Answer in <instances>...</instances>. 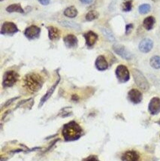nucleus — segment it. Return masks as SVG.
<instances>
[{
	"label": "nucleus",
	"mask_w": 160,
	"mask_h": 161,
	"mask_svg": "<svg viewBox=\"0 0 160 161\" xmlns=\"http://www.w3.org/2000/svg\"><path fill=\"white\" fill-rule=\"evenodd\" d=\"M82 130L78 124L75 121L68 123L64 126L62 134L65 139L67 141L75 140L81 136Z\"/></svg>",
	"instance_id": "obj_1"
},
{
	"label": "nucleus",
	"mask_w": 160,
	"mask_h": 161,
	"mask_svg": "<svg viewBox=\"0 0 160 161\" xmlns=\"http://www.w3.org/2000/svg\"><path fill=\"white\" fill-rule=\"evenodd\" d=\"M25 85L29 91L35 92L41 87L43 84L42 78L39 74L30 73L25 78Z\"/></svg>",
	"instance_id": "obj_2"
},
{
	"label": "nucleus",
	"mask_w": 160,
	"mask_h": 161,
	"mask_svg": "<svg viewBox=\"0 0 160 161\" xmlns=\"http://www.w3.org/2000/svg\"><path fill=\"white\" fill-rule=\"evenodd\" d=\"M132 75L134 78L135 82L143 91H147L149 89V83H148L147 78L144 77L140 71L138 69H132Z\"/></svg>",
	"instance_id": "obj_3"
},
{
	"label": "nucleus",
	"mask_w": 160,
	"mask_h": 161,
	"mask_svg": "<svg viewBox=\"0 0 160 161\" xmlns=\"http://www.w3.org/2000/svg\"><path fill=\"white\" fill-rule=\"evenodd\" d=\"M116 75L120 83L127 82L130 78V75L128 68L124 65H120L116 69Z\"/></svg>",
	"instance_id": "obj_4"
},
{
	"label": "nucleus",
	"mask_w": 160,
	"mask_h": 161,
	"mask_svg": "<svg viewBox=\"0 0 160 161\" xmlns=\"http://www.w3.org/2000/svg\"><path fill=\"white\" fill-rule=\"evenodd\" d=\"M18 79V75L14 71H8L5 75L3 79V86L5 87H11L16 83Z\"/></svg>",
	"instance_id": "obj_5"
},
{
	"label": "nucleus",
	"mask_w": 160,
	"mask_h": 161,
	"mask_svg": "<svg viewBox=\"0 0 160 161\" xmlns=\"http://www.w3.org/2000/svg\"><path fill=\"white\" fill-rule=\"evenodd\" d=\"M18 31V28L12 22H5L1 28V34H3V35L11 36L14 35Z\"/></svg>",
	"instance_id": "obj_6"
},
{
	"label": "nucleus",
	"mask_w": 160,
	"mask_h": 161,
	"mask_svg": "<svg viewBox=\"0 0 160 161\" xmlns=\"http://www.w3.org/2000/svg\"><path fill=\"white\" fill-rule=\"evenodd\" d=\"M113 50L117 54L123 57L125 60H131L132 59V54L123 45H119V44H115L113 45Z\"/></svg>",
	"instance_id": "obj_7"
},
{
	"label": "nucleus",
	"mask_w": 160,
	"mask_h": 161,
	"mask_svg": "<svg viewBox=\"0 0 160 161\" xmlns=\"http://www.w3.org/2000/svg\"><path fill=\"white\" fill-rule=\"evenodd\" d=\"M40 32H41V30L39 26L32 25L26 29L24 31V36L29 39H34L39 37Z\"/></svg>",
	"instance_id": "obj_8"
},
{
	"label": "nucleus",
	"mask_w": 160,
	"mask_h": 161,
	"mask_svg": "<svg viewBox=\"0 0 160 161\" xmlns=\"http://www.w3.org/2000/svg\"><path fill=\"white\" fill-rule=\"evenodd\" d=\"M148 109L150 114L153 115L159 114L160 112V99L158 97H153L150 102Z\"/></svg>",
	"instance_id": "obj_9"
},
{
	"label": "nucleus",
	"mask_w": 160,
	"mask_h": 161,
	"mask_svg": "<svg viewBox=\"0 0 160 161\" xmlns=\"http://www.w3.org/2000/svg\"><path fill=\"white\" fill-rule=\"evenodd\" d=\"M129 99L134 104H138L142 100V93L138 90L132 89L128 93Z\"/></svg>",
	"instance_id": "obj_10"
},
{
	"label": "nucleus",
	"mask_w": 160,
	"mask_h": 161,
	"mask_svg": "<svg viewBox=\"0 0 160 161\" xmlns=\"http://www.w3.org/2000/svg\"><path fill=\"white\" fill-rule=\"evenodd\" d=\"M153 47V42L150 39H144L139 44V50L143 53H148Z\"/></svg>",
	"instance_id": "obj_11"
},
{
	"label": "nucleus",
	"mask_w": 160,
	"mask_h": 161,
	"mask_svg": "<svg viewBox=\"0 0 160 161\" xmlns=\"http://www.w3.org/2000/svg\"><path fill=\"white\" fill-rule=\"evenodd\" d=\"M88 47H93L98 40V35L93 31H89L83 35Z\"/></svg>",
	"instance_id": "obj_12"
},
{
	"label": "nucleus",
	"mask_w": 160,
	"mask_h": 161,
	"mask_svg": "<svg viewBox=\"0 0 160 161\" xmlns=\"http://www.w3.org/2000/svg\"><path fill=\"white\" fill-rule=\"evenodd\" d=\"M121 158L123 161H139L140 157L136 151H128L123 154Z\"/></svg>",
	"instance_id": "obj_13"
},
{
	"label": "nucleus",
	"mask_w": 160,
	"mask_h": 161,
	"mask_svg": "<svg viewBox=\"0 0 160 161\" xmlns=\"http://www.w3.org/2000/svg\"><path fill=\"white\" fill-rule=\"evenodd\" d=\"M64 42L66 47L71 48V47H76L77 45V42H77V39L75 36L70 34V35L66 36L64 38Z\"/></svg>",
	"instance_id": "obj_14"
},
{
	"label": "nucleus",
	"mask_w": 160,
	"mask_h": 161,
	"mask_svg": "<svg viewBox=\"0 0 160 161\" xmlns=\"http://www.w3.org/2000/svg\"><path fill=\"white\" fill-rule=\"evenodd\" d=\"M96 67L100 71H104L108 69V64L104 56H99L96 60Z\"/></svg>",
	"instance_id": "obj_15"
},
{
	"label": "nucleus",
	"mask_w": 160,
	"mask_h": 161,
	"mask_svg": "<svg viewBox=\"0 0 160 161\" xmlns=\"http://www.w3.org/2000/svg\"><path fill=\"white\" fill-rule=\"evenodd\" d=\"M47 30H48V36L51 40L55 41L60 38V31L58 28L55 27V26H48Z\"/></svg>",
	"instance_id": "obj_16"
},
{
	"label": "nucleus",
	"mask_w": 160,
	"mask_h": 161,
	"mask_svg": "<svg viewBox=\"0 0 160 161\" xmlns=\"http://www.w3.org/2000/svg\"><path fill=\"white\" fill-rule=\"evenodd\" d=\"M155 22V18H154L153 17H147V18H146L144 20V21H143V26H144V27L147 30H151L153 28Z\"/></svg>",
	"instance_id": "obj_17"
},
{
	"label": "nucleus",
	"mask_w": 160,
	"mask_h": 161,
	"mask_svg": "<svg viewBox=\"0 0 160 161\" xmlns=\"http://www.w3.org/2000/svg\"><path fill=\"white\" fill-rule=\"evenodd\" d=\"M6 11L9 13L18 12V13H21V14H24V9L22 8L20 4H13V5H9V6L7 7Z\"/></svg>",
	"instance_id": "obj_18"
},
{
	"label": "nucleus",
	"mask_w": 160,
	"mask_h": 161,
	"mask_svg": "<svg viewBox=\"0 0 160 161\" xmlns=\"http://www.w3.org/2000/svg\"><path fill=\"white\" fill-rule=\"evenodd\" d=\"M64 14L65 16L68 17V18H75V17L77 15V9L75 8V7L70 6L67 8L64 11Z\"/></svg>",
	"instance_id": "obj_19"
},
{
	"label": "nucleus",
	"mask_w": 160,
	"mask_h": 161,
	"mask_svg": "<svg viewBox=\"0 0 160 161\" xmlns=\"http://www.w3.org/2000/svg\"><path fill=\"white\" fill-rule=\"evenodd\" d=\"M150 66L156 69H160V57L159 56H154L150 59Z\"/></svg>",
	"instance_id": "obj_20"
},
{
	"label": "nucleus",
	"mask_w": 160,
	"mask_h": 161,
	"mask_svg": "<svg viewBox=\"0 0 160 161\" xmlns=\"http://www.w3.org/2000/svg\"><path fill=\"white\" fill-rule=\"evenodd\" d=\"M58 83H59V80H57V81L56 82V84H55L54 85H53V87H51L50 90H49L48 92H47V93H46V94L45 95V97H44L43 98L41 99V103H40V105H41V104H43V103H45V102L46 101L47 99H49V98H50V97H51V95H52V93H53V91H54L55 88H56V86H57V84H58Z\"/></svg>",
	"instance_id": "obj_21"
},
{
	"label": "nucleus",
	"mask_w": 160,
	"mask_h": 161,
	"mask_svg": "<svg viewBox=\"0 0 160 161\" xmlns=\"http://www.w3.org/2000/svg\"><path fill=\"white\" fill-rule=\"evenodd\" d=\"M60 24L63 26L69 27L71 29H73V30H81V26H80L79 25L76 24L75 23L69 22V21H62V22H60Z\"/></svg>",
	"instance_id": "obj_22"
},
{
	"label": "nucleus",
	"mask_w": 160,
	"mask_h": 161,
	"mask_svg": "<svg viewBox=\"0 0 160 161\" xmlns=\"http://www.w3.org/2000/svg\"><path fill=\"white\" fill-rule=\"evenodd\" d=\"M99 16V14L98 11H90L87 13V15H86V20L88 21H92L98 18Z\"/></svg>",
	"instance_id": "obj_23"
},
{
	"label": "nucleus",
	"mask_w": 160,
	"mask_h": 161,
	"mask_svg": "<svg viewBox=\"0 0 160 161\" xmlns=\"http://www.w3.org/2000/svg\"><path fill=\"white\" fill-rule=\"evenodd\" d=\"M150 8H151V7H150L149 4H143V5H141L140 6H139L138 11L141 14H144L149 12L150 11Z\"/></svg>",
	"instance_id": "obj_24"
},
{
	"label": "nucleus",
	"mask_w": 160,
	"mask_h": 161,
	"mask_svg": "<svg viewBox=\"0 0 160 161\" xmlns=\"http://www.w3.org/2000/svg\"><path fill=\"white\" fill-rule=\"evenodd\" d=\"M132 0H127L125 1L123 4V11H129L132 10Z\"/></svg>",
	"instance_id": "obj_25"
},
{
	"label": "nucleus",
	"mask_w": 160,
	"mask_h": 161,
	"mask_svg": "<svg viewBox=\"0 0 160 161\" xmlns=\"http://www.w3.org/2000/svg\"><path fill=\"white\" fill-rule=\"evenodd\" d=\"M102 31L103 32L104 36H105L106 37L110 40V41H114V40H115V38H114L113 33H112L109 30H107V29H102Z\"/></svg>",
	"instance_id": "obj_26"
},
{
	"label": "nucleus",
	"mask_w": 160,
	"mask_h": 161,
	"mask_svg": "<svg viewBox=\"0 0 160 161\" xmlns=\"http://www.w3.org/2000/svg\"><path fill=\"white\" fill-rule=\"evenodd\" d=\"M133 29V24H129L128 25H126V26H125V34H128L130 33L131 32H132Z\"/></svg>",
	"instance_id": "obj_27"
},
{
	"label": "nucleus",
	"mask_w": 160,
	"mask_h": 161,
	"mask_svg": "<svg viewBox=\"0 0 160 161\" xmlns=\"http://www.w3.org/2000/svg\"><path fill=\"white\" fill-rule=\"evenodd\" d=\"M38 1H39V3L41 4V5H47L49 3H50L51 0H38Z\"/></svg>",
	"instance_id": "obj_28"
},
{
	"label": "nucleus",
	"mask_w": 160,
	"mask_h": 161,
	"mask_svg": "<svg viewBox=\"0 0 160 161\" xmlns=\"http://www.w3.org/2000/svg\"><path fill=\"white\" fill-rule=\"evenodd\" d=\"M80 1H81V3L83 4H89V3H92L93 0H80Z\"/></svg>",
	"instance_id": "obj_29"
},
{
	"label": "nucleus",
	"mask_w": 160,
	"mask_h": 161,
	"mask_svg": "<svg viewBox=\"0 0 160 161\" xmlns=\"http://www.w3.org/2000/svg\"><path fill=\"white\" fill-rule=\"evenodd\" d=\"M87 161H99V160H97V159H96V158H89V160H87Z\"/></svg>",
	"instance_id": "obj_30"
},
{
	"label": "nucleus",
	"mask_w": 160,
	"mask_h": 161,
	"mask_svg": "<svg viewBox=\"0 0 160 161\" xmlns=\"http://www.w3.org/2000/svg\"><path fill=\"white\" fill-rule=\"evenodd\" d=\"M157 123H158V124H159V125H160V120H159V121H158Z\"/></svg>",
	"instance_id": "obj_31"
},
{
	"label": "nucleus",
	"mask_w": 160,
	"mask_h": 161,
	"mask_svg": "<svg viewBox=\"0 0 160 161\" xmlns=\"http://www.w3.org/2000/svg\"><path fill=\"white\" fill-rule=\"evenodd\" d=\"M152 1H153V2H157V0H152Z\"/></svg>",
	"instance_id": "obj_32"
}]
</instances>
